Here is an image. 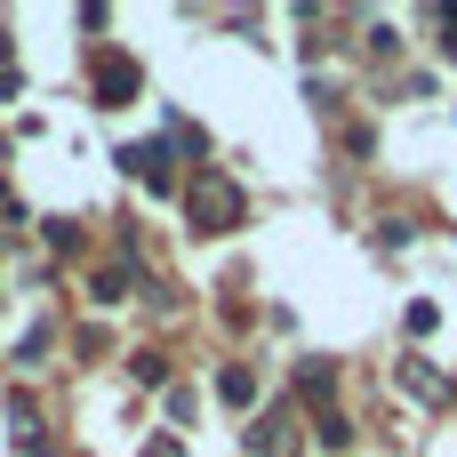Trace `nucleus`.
Listing matches in <instances>:
<instances>
[{
	"instance_id": "nucleus-1",
	"label": "nucleus",
	"mask_w": 457,
	"mask_h": 457,
	"mask_svg": "<svg viewBox=\"0 0 457 457\" xmlns=\"http://www.w3.org/2000/svg\"><path fill=\"white\" fill-rule=\"evenodd\" d=\"M185 217H193V233H233V217H241V185H233L225 169H201L193 193H185Z\"/></svg>"
},
{
	"instance_id": "nucleus-2",
	"label": "nucleus",
	"mask_w": 457,
	"mask_h": 457,
	"mask_svg": "<svg viewBox=\"0 0 457 457\" xmlns=\"http://www.w3.org/2000/svg\"><path fill=\"white\" fill-rule=\"evenodd\" d=\"M137 88H145V72L129 56H96V104H129Z\"/></svg>"
},
{
	"instance_id": "nucleus-3",
	"label": "nucleus",
	"mask_w": 457,
	"mask_h": 457,
	"mask_svg": "<svg viewBox=\"0 0 457 457\" xmlns=\"http://www.w3.org/2000/svg\"><path fill=\"white\" fill-rule=\"evenodd\" d=\"M120 169H129L137 185H153V193H169V177H177L169 145H129V153H120Z\"/></svg>"
},
{
	"instance_id": "nucleus-4",
	"label": "nucleus",
	"mask_w": 457,
	"mask_h": 457,
	"mask_svg": "<svg viewBox=\"0 0 457 457\" xmlns=\"http://www.w3.org/2000/svg\"><path fill=\"white\" fill-rule=\"evenodd\" d=\"M88 289H96V305H120V289H129V265H96V281H88Z\"/></svg>"
},
{
	"instance_id": "nucleus-5",
	"label": "nucleus",
	"mask_w": 457,
	"mask_h": 457,
	"mask_svg": "<svg viewBox=\"0 0 457 457\" xmlns=\"http://www.w3.org/2000/svg\"><path fill=\"white\" fill-rule=\"evenodd\" d=\"M217 394L241 410V402H257V378H249V370H225V378H217Z\"/></svg>"
},
{
	"instance_id": "nucleus-6",
	"label": "nucleus",
	"mask_w": 457,
	"mask_h": 457,
	"mask_svg": "<svg viewBox=\"0 0 457 457\" xmlns=\"http://www.w3.org/2000/svg\"><path fill=\"white\" fill-rule=\"evenodd\" d=\"M129 370H137V386H161V378H169V361H161V353H137Z\"/></svg>"
},
{
	"instance_id": "nucleus-7",
	"label": "nucleus",
	"mask_w": 457,
	"mask_h": 457,
	"mask_svg": "<svg viewBox=\"0 0 457 457\" xmlns=\"http://www.w3.org/2000/svg\"><path fill=\"white\" fill-rule=\"evenodd\" d=\"M145 457H185V450L177 442H145Z\"/></svg>"
},
{
	"instance_id": "nucleus-8",
	"label": "nucleus",
	"mask_w": 457,
	"mask_h": 457,
	"mask_svg": "<svg viewBox=\"0 0 457 457\" xmlns=\"http://www.w3.org/2000/svg\"><path fill=\"white\" fill-rule=\"evenodd\" d=\"M0 72H8V32H0Z\"/></svg>"
},
{
	"instance_id": "nucleus-9",
	"label": "nucleus",
	"mask_w": 457,
	"mask_h": 457,
	"mask_svg": "<svg viewBox=\"0 0 457 457\" xmlns=\"http://www.w3.org/2000/svg\"><path fill=\"white\" fill-rule=\"evenodd\" d=\"M0 201H8V193H0Z\"/></svg>"
}]
</instances>
